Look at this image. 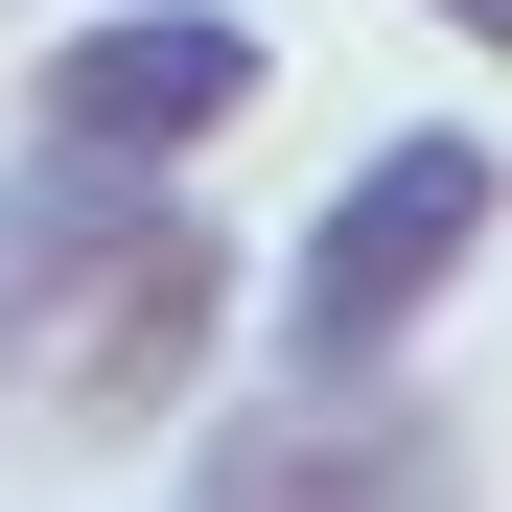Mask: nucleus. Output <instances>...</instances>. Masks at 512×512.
<instances>
[{"mask_svg":"<svg viewBox=\"0 0 512 512\" xmlns=\"http://www.w3.org/2000/svg\"><path fill=\"white\" fill-rule=\"evenodd\" d=\"M210 350H233L210 210L94 187V163L0 187V443H140V419L210 396Z\"/></svg>","mask_w":512,"mask_h":512,"instance_id":"f257e3e1","label":"nucleus"},{"mask_svg":"<svg viewBox=\"0 0 512 512\" xmlns=\"http://www.w3.org/2000/svg\"><path fill=\"white\" fill-rule=\"evenodd\" d=\"M489 233H512V163H489V140H443V117L373 140L350 187L303 210V256H280V373H396L419 326L466 303Z\"/></svg>","mask_w":512,"mask_h":512,"instance_id":"f03ea898","label":"nucleus"},{"mask_svg":"<svg viewBox=\"0 0 512 512\" xmlns=\"http://www.w3.org/2000/svg\"><path fill=\"white\" fill-rule=\"evenodd\" d=\"M256 47L233 0H94L47 70H24V163H94V187H163V163H210L233 117H256Z\"/></svg>","mask_w":512,"mask_h":512,"instance_id":"7ed1b4c3","label":"nucleus"},{"mask_svg":"<svg viewBox=\"0 0 512 512\" xmlns=\"http://www.w3.org/2000/svg\"><path fill=\"white\" fill-rule=\"evenodd\" d=\"M163 512H489V489H466V443H443L396 373H280L256 419L187 443Z\"/></svg>","mask_w":512,"mask_h":512,"instance_id":"20e7f679","label":"nucleus"},{"mask_svg":"<svg viewBox=\"0 0 512 512\" xmlns=\"http://www.w3.org/2000/svg\"><path fill=\"white\" fill-rule=\"evenodd\" d=\"M443 24H466V47H489V70H512V0H443Z\"/></svg>","mask_w":512,"mask_h":512,"instance_id":"39448f33","label":"nucleus"}]
</instances>
